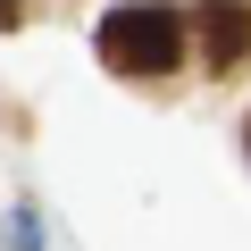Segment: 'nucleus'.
<instances>
[{
    "instance_id": "7ed1b4c3",
    "label": "nucleus",
    "mask_w": 251,
    "mask_h": 251,
    "mask_svg": "<svg viewBox=\"0 0 251 251\" xmlns=\"http://www.w3.org/2000/svg\"><path fill=\"white\" fill-rule=\"evenodd\" d=\"M17 17H25V0H0V25H17Z\"/></svg>"
},
{
    "instance_id": "f03ea898",
    "label": "nucleus",
    "mask_w": 251,
    "mask_h": 251,
    "mask_svg": "<svg viewBox=\"0 0 251 251\" xmlns=\"http://www.w3.org/2000/svg\"><path fill=\"white\" fill-rule=\"evenodd\" d=\"M201 59H209V75H234L251 59V9L243 0H201Z\"/></svg>"
},
{
    "instance_id": "f257e3e1",
    "label": "nucleus",
    "mask_w": 251,
    "mask_h": 251,
    "mask_svg": "<svg viewBox=\"0 0 251 251\" xmlns=\"http://www.w3.org/2000/svg\"><path fill=\"white\" fill-rule=\"evenodd\" d=\"M100 59L117 75H176L184 59V25L176 9H159V0H126V9L100 17Z\"/></svg>"
}]
</instances>
